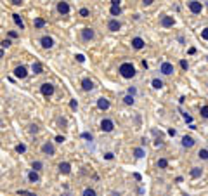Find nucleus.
Returning a JSON list of instances; mask_svg holds the SVG:
<instances>
[{
  "mask_svg": "<svg viewBox=\"0 0 208 196\" xmlns=\"http://www.w3.org/2000/svg\"><path fill=\"white\" fill-rule=\"evenodd\" d=\"M153 4V0H144V2H142V5H144V7H148V5H151Z\"/></svg>",
  "mask_w": 208,
  "mask_h": 196,
  "instance_id": "79ce46f5",
  "label": "nucleus"
},
{
  "mask_svg": "<svg viewBox=\"0 0 208 196\" xmlns=\"http://www.w3.org/2000/svg\"><path fill=\"white\" fill-rule=\"evenodd\" d=\"M151 85H153V89H161V87H163V80H160V78H153Z\"/></svg>",
  "mask_w": 208,
  "mask_h": 196,
  "instance_id": "b1692460",
  "label": "nucleus"
},
{
  "mask_svg": "<svg viewBox=\"0 0 208 196\" xmlns=\"http://www.w3.org/2000/svg\"><path fill=\"white\" fill-rule=\"evenodd\" d=\"M118 71H120V75L123 76V78H134L135 76V66L132 63H123V64H120V68H118Z\"/></svg>",
  "mask_w": 208,
  "mask_h": 196,
  "instance_id": "f257e3e1",
  "label": "nucleus"
},
{
  "mask_svg": "<svg viewBox=\"0 0 208 196\" xmlns=\"http://www.w3.org/2000/svg\"><path fill=\"white\" fill-rule=\"evenodd\" d=\"M82 137H83V139H90V141H92V136H90V134H82Z\"/></svg>",
  "mask_w": 208,
  "mask_h": 196,
  "instance_id": "37998d69",
  "label": "nucleus"
},
{
  "mask_svg": "<svg viewBox=\"0 0 208 196\" xmlns=\"http://www.w3.org/2000/svg\"><path fill=\"white\" fill-rule=\"evenodd\" d=\"M104 158H106V160H113V153H106V155H104Z\"/></svg>",
  "mask_w": 208,
  "mask_h": 196,
  "instance_id": "c03bdc74",
  "label": "nucleus"
},
{
  "mask_svg": "<svg viewBox=\"0 0 208 196\" xmlns=\"http://www.w3.org/2000/svg\"><path fill=\"white\" fill-rule=\"evenodd\" d=\"M40 45L44 47V49H52V47H54V38L49 37V35H44V37L40 38Z\"/></svg>",
  "mask_w": 208,
  "mask_h": 196,
  "instance_id": "0eeeda50",
  "label": "nucleus"
},
{
  "mask_svg": "<svg viewBox=\"0 0 208 196\" xmlns=\"http://www.w3.org/2000/svg\"><path fill=\"white\" fill-rule=\"evenodd\" d=\"M187 7H189V11L193 12V14H201V11H203V4H201V2H196V0L187 2Z\"/></svg>",
  "mask_w": 208,
  "mask_h": 196,
  "instance_id": "423d86ee",
  "label": "nucleus"
},
{
  "mask_svg": "<svg viewBox=\"0 0 208 196\" xmlns=\"http://www.w3.org/2000/svg\"><path fill=\"white\" fill-rule=\"evenodd\" d=\"M123 102H125L127 106H134L135 104V97L134 95H130V94H127L125 97H123Z\"/></svg>",
  "mask_w": 208,
  "mask_h": 196,
  "instance_id": "412c9836",
  "label": "nucleus"
},
{
  "mask_svg": "<svg viewBox=\"0 0 208 196\" xmlns=\"http://www.w3.org/2000/svg\"><path fill=\"white\" fill-rule=\"evenodd\" d=\"M57 12H59L61 16L70 14V4H68V2H57Z\"/></svg>",
  "mask_w": 208,
  "mask_h": 196,
  "instance_id": "9b49d317",
  "label": "nucleus"
},
{
  "mask_svg": "<svg viewBox=\"0 0 208 196\" xmlns=\"http://www.w3.org/2000/svg\"><path fill=\"white\" fill-rule=\"evenodd\" d=\"M59 172L64 173V175H68V173L71 172V165H70L68 162H61V163H59Z\"/></svg>",
  "mask_w": 208,
  "mask_h": 196,
  "instance_id": "a211bd4d",
  "label": "nucleus"
},
{
  "mask_svg": "<svg viewBox=\"0 0 208 196\" xmlns=\"http://www.w3.org/2000/svg\"><path fill=\"white\" fill-rule=\"evenodd\" d=\"M109 101L106 97H99L97 99V108H99V110H102V111H106V110H109Z\"/></svg>",
  "mask_w": 208,
  "mask_h": 196,
  "instance_id": "ddd939ff",
  "label": "nucleus"
},
{
  "mask_svg": "<svg viewBox=\"0 0 208 196\" xmlns=\"http://www.w3.org/2000/svg\"><path fill=\"white\" fill-rule=\"evenodd\" d=\"M70 106H71V110H76V108H78V102H76V101H75V99H73V101L70 102Z\"/></svg>",
  "mask_w": 208,
  "mask_h": 196,
  "instance_id": "58836bf2",
  "label": "nucleus"
},
{
  "mask_svg": "<svg viewBox=\"0 0 208 196\" xmlns=\"http://www.w3.org/2000/svg\"><path fill=\"white\" fill-rule=\"evenodd\" d=\"M206 111H208L206 104H203V106H201V116H203V118H206V116H208V113H206Z\"/></svg>",
  "mask_w": 208,
  "mask_h": 196,
  "instance_id": "473e14b6",
  "label": "nucleus"
},
{
  "mask_svg": "<svg viewBox=\"0 0 208 196\" xmlns=\"http://www.w3.org/2000/svg\"><path fill=\"white\" fill-rule=\"evenodd\" d=\"M134 155H135V158H142V156L146 155V151L142 149V147H135V149H134Z\"/></svg>",
  "mask_w": 208,
  "mask_h": 196,
  "instance_id": "a878e982",
  "label": "nucleus"
},
{
  "mask_svg": "<svg viewBox=\"0 0 208 196\" xmlns=\"http://www.w3.org/2000/svg\"><path fill=\"white\" fill-rule=\"evenodd\" d=\"M180 68H182V70H187V68H189V64H187V61H186V59H182V61H180Z\"/></svg>",
  "mask_w": 208,
  "mask_h": 196,
  "instance_id": "c9c22d12",
  "label": "nucleus"
},
{
  "mask_svg": "<svg viewBox=\"0 0 208 196\" xmlns=\"http://www.w3.org/2000/svg\"><path fill=\"white\" fill-rule=\"evenodd\" d=\"M12 19H14V23L18 24V28H19V30H24V23H23L21 16H19V14H12Z\"/></svg>",
  "mask_w": 208,
  "mask_h": 196,
  "instance_id": "aec40b11",
  "label": "nucleus"
},
{
  "mask_svg": "<svg viewBox=\"0 0 208 196\" xmlns=\"http://www.w3.org/2000/svg\"><path fill=\"white\" fill-rule=\"evenodd\" d=\"M82 196H97V193H96V189H92V188H85Z\"/></svg>",
  "mask_w": 208,
  "mask_h": 196,
  "instance_id": "393cba45",
  "label": "nucleus"
},
{
  "mask_svg": "<svg viewBox=\"0 0 208 196\" xmlns=\"http://www.w3.org/2000/svg\"><path fill=\"white\" fill-rule=\"evenodd\" d=\"M201 175H203V168H201V167H193V168H191V177L198 179V177H201Z\"/></svg>",
  "mask_w": 208,
  "mask_h": 196,
  "instance_id": "6ab92c4d",
  "label": "nucleus"
},
{
  "mask_svg": "<svg viewBox=\"0 0 208 196\" xmlns=\"http://www.w3.org/2000/svg\"><path fill=\"white\" fill-rule=\"evenodd\" d=\"M161 26L163 28H172L175 24V19H174V16H161Z\"/></svg>",
  "mask_w": 208,
  "mask_h": 196,
  "instance_id": "1a4fd4ad",
  "label": "nucleus"
},
{
  "mask_svg": "<svg viewBox=\"0 0 208 196\" xmlns=\"http://www.w3.org/2000/svg\"><path fill=\"white\" fill-rule=\"evenodd\" d=\"M9 45H11V40H4V42H2V44H0V49L4 50V49H7Z\"/></svg>",
  "mask_w": 208,
  "mask_h": 196,
  "instance_id": "f704fd0d",
  "label": "nucleus"
},
{
  "mask_svg": "<svg viewBox=\"0 0 208 196\" xmlns=\"http://www.w3.org/2000/svg\"><path fill=\"white\" fill-rule=\"evenodd\" d=\"M158 167H160V168H167V167H168V162H167L165 158L158 160Z\"/></svg>",
  "mask_w": 208,
  "mask_h": 196,
  "instance_id": "7c9ffc66",
  "label": "nucleus"
},
{
  "mask_svg": "<svg viewBox=\"0 0 208 196\" xmlns=\"http://www.w3.org/2000/svg\"><path fill=\"white\" fill-rule=\"evenodd\" d=\"M76 59H78V63H85V56L83 54H76Z\"/></svg>",
  "mask_w": 208,
  "mask_h": 196,
  "instance_id": "4c0bfd02",
  "label": "nucleus"
},
{
  "mask_svg": "<svg viewBox=\"0 0 208 196\" xmlns=\"http://www.w3.org/2000/svg\"><path fill=\"white\" fill-rule=\"evenodd\" d=\"M146 45V42L142 40L141 37H135V38H132V47H134V49H137V50H141L142 47Z\"/></svg>",
  "mask_w": 208,
  "mask_h": 196,
  "instance_id": "4468645a",
  "label": "nucleus"
},
{
  "mask_svg": "<svg viewBox=\"0 0 208 196\" xmlns=\"http://www.w3.org/2000/svg\"><path fill=\"white\" fill-rule=\"evenodd\" d=\"M128 94H130V95L135 94V87H130V89H128Z\"/></svg>",
  "mask_w": 208,
  "mask_h": 196,
  "instance_id": "a18cd8bd",
  "label": "nucleus"
},
{
  "mask_svg": "<svg viewBox=\"0 0 208 196\" xmlns=\"http://www.w3.org/2000/svg\"><path fill=\"white\" fill-rule=\"evenodd\" d=\"M160 71L163 73V75H172V73L175 71V68H174V64H172V63L165 61V63H161V66H160Z\"/></svg>",
  "mask_w": 208,
  "mask_h": 196,
  "instance_id": "6e6552de",
  "label": "nucleus"
},
{
  "mask_svg": "<svg viewBox=\"0 0 208 196\" xmlns=\"http://www.w3.org/2000/svg\"><path fill=\"white\" fill-rule=\"evenodd\" d=\"M26 179H28V182H31V184H35V182L40 181V175H38V172H35V170H31V172H28V175H26Z\"/></svg>",
  "mask_w": 208,
  "mask_h": 196,
  "instance_id": "dca6fc26",
  "label": "nucleus"
},
{
  "mask_svg": "<svg viewBox=\"0 0 208 196\" xmlns=\"http://www.w3.org/2000/svg\"><path fill=\"white\" fill-rule=\"evenodd\" d=\"M31 167H33V170H35V172H38V170H42V168H44V163H42V162H38V160H37V162H33V165H31Z\"/></svg>",
  "mask_w": 208,
  "mask_h": 196,
  "instance_id": "bb28decb",
  "label": "nucleus"
},
{
  "mask_svg": "<svg viewBox=\"0 0 208 196\" xmlns=\"http://www.w3.org/2000/svg\"><path fill=\"white\" fill-rule=\"evenodd\" d=\"M198 158H200V160H203V162L208 158V151H206V147H201V149L198 151Z\"/></svg>",
  "mask_w": 208,
  "mask_h": 196,
  "instance_id": "5701e85b",
  "label": "nucleus"
},
{
  "mask_svg": "<svg viewBox=\"0 0 208 196\" xmlns=\"http://www.w3.org/2000/svg\"><path fill=\"white\" fill-rule=\"evenodd\" d=\"M56 142L63 144V142H64V136H57V137H56Z\"/></svg>",
  "mask_w": 208,
  "mask_h": 196,
  "instance_id": "ea45409f",
  "label": "nucleus"
},
{
  "mask_svg": "<svg viewBox=\"0 0 208 196\" xmlns=\"http://www.w3.org/2000/svg\"><path fill=\"white\" fill-rule=\"evenodd\" d=\"M14 76H16V78H26V76H28V70H26V66H23V64H21V66H18V68H16L14 70Z\"/></svg>",
  "mask_w": 208,
  "mask_h": 196,
  "instance_id": "9d476101",
  "label": "nucleus"
},
{
  "mask_svg": "<svg viewBox=\"0 0 208 196\" xmlns=\"http://www.w3.org/2000/svg\"><path fill=\"white\" fill-rule=\"evenodd\" d=\"M201 37H203V40H206V38H208V31H206V28H205V30L201 31Z\"/></svg>",
  "mask_w": 208,
  "mask_h": 196,
  "instance_id": "a19ab883",
  "label": "nucleus"
},
{
  "mask_svg": "<svg viewBox=\"0 0 208 196\" xmlns=\"http://www.w3.org/2000/svg\"><path fill=\"white\" fill-rule=\"evenodd\" d=\"M42 153H44L45 156H54V155H56V146L47 141V142L42 144Z\"/></svg>",
  "mask_w": 208,
  "mask_h": 196,
  "instance_id": "39448f33",
  "label": "nucleus"
},
{
  "mask_svg": "<svg viewBox=\"0 0 208 196\" xmlns=\"http://www.w3.org/2000/svg\"><path fill=\"white\" fill-rule=\"evenodd\" d=\"M2 56H4V50H2V49H0V57H2Z\"/></svg>",
  "mask_w": 208,
  "mask_h": 196,
  "instance_id": "09e8293b",
  "label": "nucleus"
},
{
  "mask_svg": "<svg viewBox=\"0 0 208 196\" xmlns=\"http://www.w3.org/2000/svg\"><path fill=\"white\" fill-rule=\"evenodd\" d=\"M12 4H14V5H21L23 2H21V0H12Z\"/></svg>",
  "mask_w": 208,
  "mask_h": 196,
  "instance_id": "de8ad7c7",
  "label": "nucleus"
},
{
  "mask_svg": "<svg viewBox=\"0 0 208 196\" xmlns=\"http://www.w3.org/2000/svg\"><path fill=\"white\" fill-rule=\"evenodd\" d=\"M31 70H33V73H37V75L44 73V68H42L40 63H33V64H31Z\"/></svg>",
  "mask_w": 208,
  "mask_h": 196,
  "instance_id": "4be33fe9",
  "label": "nucleus"
},
{
  "mask_svg": "<svg viewBox=\"0 0 208 196\" xmlns=\"http://www.w3.org/2000/svg\"><path fill=\"white\" fill-rule=\"evenodd\" d=\"M54 85H52L50 82H45V83H42L40 85V92H42V95H45V97H50L52 94H54Z\"/></svg>",
  "mask_w": 208,
  "mask_h": 196,
  "instance_id": "7ed1b4c3",
  "label": "nucleus"
},
{
  "mask_svg": "<svg viewBox=\"0 0 208 196\" xmlns=\"http://www.w3.org/2000/svg\"><path fill=\"white\" fill-rule=\"evenodd\" d=\"M94 38H96V31H94V28H89V26L82 28V40L92 42Z\"/></svg>",
  "mask_w": 208,
  "mask_h": 196,
  "instance_id": "20e7f679",
  "label": "nucleus"
},
{
  "mask_svg": "<svg viewBox=\"0 0 208 196\" xmlns=\"http://www.w3.org/2000/svg\"><path fill=\"white\" fill-rule=\"evenodd\" d=\"M35 26H37V28H44L45 26V21H44V19H35Z\"/></svg>",
  "mask_w": 208,
  "mask_h": 196,
  "instance_id": "2f4dec72",
  "label": "nucleus"
},
{
  "mask_svg": "<svg viewBox=\"0 0 208 196\" xmlns=\"http://www.w3.org/2000/svg\"><path fill=\"white\" fill-rule=\"evenodd\" d=\"M80 16H82V18H89L90 11H89V9H85V7H82V9H80Z\"/></svg>",
  "mask_w": 208,
  "mask_h": 196,
  "instance_id": "c756f323",
  "label": "nucleus"
},
{
  "mask_svg": "<svg viewBox=\"0 0 208 196\" xmlns=\"http://www.w3.org/2000/svg\"><path fill=\"white\" fill-rule=\"evenodd\" d=\"M99 127L102 132H113V130H115V121H113L111 118H102Z\"/></svg>",
  "mask_w": 208,
  "mask_h": 196,
  "instance_id": "f03ea898",
  "label": "nucleus"
},
{
  "mask_svg": "<svg viewBox=\"0 0 208 196\" xmlns=\"http://www.w3.org/2000/svg\"><path fill=\"white\" fill-rule=\"evenodd\" d=\"M122 28V23H120L118 19H109L108 21V30L109 31H118Z\"/></svg>",
  "mask_w": 208,
  "mask_h": 196,
  "instance_id": "f8f14e48",
  "label": "nucleus"
},
{
  "mask_svg": "<svg viewBox=\"0 0 208 196\" xmlns=\"http://www.w3.org/2000/svg\"><path fill=\"white\" fill-rule=\"evenodd\" d=\"M63 196H71V194H70V193H66V194H63Z\"/></svg>",
  "mask_w": 208,
  "mask_h": 196,
  "instance_id": "8fccbe9b",
  "label": "nucleus"
},
{
  "mask_svg": "<svg viewBox=\"0 0 208 196\" xmlns=\"http://www.w3.org/2000/svg\"><path fill=\"white\" fill-rule=\"evenodd\" d=\"M18 194H21V196H37L35 193H31V191H24V189H19Z\"/></svg>",
  "mask_w": 208,
  "mask_h": 196,
  "instance_id": "c85d7f7f",
  "label": "nucleus"
},
{
  "mask_svg": "<svg viewBox=\"0 0 208 196\" xmlns=\"http://www.w3.org/2000/svg\"><path fill=\"white\" fill-rule=\"evenodd\" d=\"M109 12H111V16H120L122 14V7H111Z\"/></svg>",
  "mask_w": 208,
  "mask_h": 196,
  "instance_id": "cd10ccee",
  "label": "nucleus"
},
{
  "mask_svg": "<svg viewBox=\"0 0 208 196\" xmlns=\"http://www.w3.org/2000/svg\"><path fill=\"white\" fill-rule=\"evenodd\" d=\"M184 120H186L187 123H193V116H191V115H187V113H184Z\"/></svg>",
  "mask_w": 208,
  "mask_h": 196,
  "instance_id": "e433bc0d",
  "label": "nucleus"
},
{
  "mask_svg": "<svg viewBox=\"0 0 208 196\" xmlns=\"http://www.w3.org/2000/svg\"><path fill=\"white\" fill-rule=\"evenodd\" d=\"M31 132H35V134L38 132V127H37V125H31Z\"/></svg>",
  "mask_w": 208,
  "mask_h": 196,
  "instance_id": "49530a36",
  "label": "nucleus"
},
{
  "mask_svg": "<svg viewBox=\"0 0 208 196\" xmlns=\"http://www.w3.org/2000/svg\"><path fill=\"white\" fill-rule=\"evenodd\" d=\"M16 151H18V153H24L26 146H24V144H18V146H16Z\"/></svg>",
  "mask_w": 208,
  "mask_h": 196,
  "instance_id": "72a5a7b5",
  "label": "nucleus"
},
{
  "mask_svg": "<svg viewBox=\"0 0 208 196\" xmlns=\"http://www.w3.org/2000/svg\"><path fill=\"white\" fill-rule=\"evenodd\" d=\"M94 87H96V85H94V82L90 78H83L82 80V89H83V90H87V92L94 90Z\"/></svg>",
  "mask_w": 208,
  "mask_h": 196,
  "instance_id": "2eb2a0df",
  "label": "nucleus"
},
{
  "mask_svg": "<svg viewBox=\"0 0 208 196\" xmlns=\"http://www.w3.org/2000/svg\"><path fill=\"white\" fill-rule=\"evenodd\" d=\"M194 142H196V141H194L191 136H184V137H182V146L187 147V149H189V147H193Z\"/></svg>",
  "mask_w": 208,
  "mask_h": 196,
  "instance_id": "f3484780",
  "label": "nucleus"
}]
</instances>
